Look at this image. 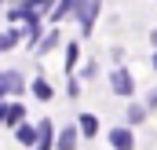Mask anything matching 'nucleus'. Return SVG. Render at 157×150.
<instances>
[{"mask_svg": "<svg viewBox=\"0 0 157 150\" xmlns=\"http://www.w3.org/2000/svg\"><path fill=\"white\" fill-rule=\"evenodd\" d=\"M99 7H102L99 0H77V7H73V11H77L80 30H84V33H91V26H95V15H99Z\"/></svg>", "mask_w": 157, "mask_h": 150, "instance_id": "f257e3e1", "label": "nucleus"}, {"mask_svg": "<svg viewBox=\"0 0 157 150\" xmlns=\"http://www.w3.org/2000/svg\"><path fill=\"white\" fill-rule=\"evenodd\" d=\"M22 88H26V81L15 73V70H4V73H0V99H4V95H18Z\"/></svg>", "mask_w": 157, "mask_h": 150, "instance_id": "f03ea898", "label": "nucleus"}, {"mask_svg": "<svg viewBox=\"0 0 157 150\" xmlns=\"http://www.w3.org/2000/svg\"><path fill=\"white\" fill-rule=\"evenodd\" d=\"M110 88H113L117 95H124V99H128V95L135 92V81L128 77V70H113V73H110Z\"/></svg>", "mask_w": 157, "mask_h": 150, "instance_id": "7ed1b4c3", "label": "nucleus"}, {"mask_svg": "<svg viewBox=\"0 0 157 150\" xmlns=\"http://www.w3.org/2000/svg\"><path fill=\"white\" fill-rule=\"evenodd\" d=\"M110 143H113L117 150H128L135 139H132V132H128V128H110Z\"/></svg>", "mask_w": 157, "mask_h": 150, "instance_id": "20e7f679", "label": "nucleus"}, {"mask_svg": "<svg viewBox=\"0 0 157 150\" xmlns=\"http://www.w3.org/2000/svg\"><path fill=\"white\" fill-rule=\"evenodd\" d=\"M15 136H18L22 147H33V143H37V128H33V124H22V121H18V124H15Z\"/></svg>", "mask_w": 157, "mask_h": 150, "instance_id": "39448f33", "label": "nucleus"}, {"mask_svg": "<svg viewBox=\"0 0 157 150\" xmlns=\"http://www.w3.org/2000/svg\"><path fill=\"white\" fill-rule=\"evenodd\" d=\"M55 147H59V150H73V147H77V128L70 124V128H66V132L55 139Z\"/></svg>", "mask_w": 157, "mask_h": 150, "instance_id": "423d86ee", "label": "nucleus"}, {"mask_svg": "<svg viewBox=\"0 0 157 150\" xmlns=\"http://www.w3.org/2000/svg\"><path fill=\"white\" fill-rule=\"evenodd\" d=\"M37 143L44 150L48 147H55V136H51V121H40V128H37Z\"/></svg>", "mask_w": 157, "mask_h": 150, "instance_id": "0eeeda50", "label": "nucleus"}, {"mask_svg": "<svg viewBox=\"0 0 157 150\" xmlns=\"http://www.w3.org/2000/svg\"><path fill=\"white\" fill-rule=\"evenodd\" d=\"M22 106H18V103H15V106H7V110H4V124H7V128H11V124H18V121H22Z\"/></svg>", "mask_w": 157, "mask_h": 150, "instance_id": "6e6552de", "label": "nucleus"}, {"mask_svg": "<svg viewBox=\"0 0 157 150\" xmlns=\"http://www.w3.org/2000/svg\"><path fill=\"white\" fill-rule=\"evenodd\" d=\"M80 132H84V136H99V121H95L91 113H84V117H80Z\"/></svg>", "mask_w": 157, "mask_h": 150, "instance_id": "1a4fd4ad", "label": "nucleus"}, {"mask_svg": "<svg viewBox=\"0 0 157 150\" xmlns=\"http://www.w3.org/2000/svg\"><path fill=\"white\" fill-rule=\"evenodd\" d=\"M73 7H77V0H59V7H55V15H51V18L59 22V18H66V15H70Z\"/></svg>", "mask_w": 157, "mask_h": 150, "instance_id": "9d476101", "label": "nucleus"}, {"mask_svg": "<svg viewBox=\"0 0 157 150\" xmlns=\"http://www.w3.org/2000/svg\"><path fill=\"white\" fill-rule=\"evenodd\" d=\"M33 95L37 99H51V84L48 81H33Z\"/></svg>", "mask_w": 157, "mask_h": 150, "instance_id": "9b49d317", "label": "nucleus"}, {"mask_svg": "<svg viewBox=\"0 0 157 150\" xmlns=\"http://www.w3.org/2000/svg\"><path fill=\"white\" fill-rule=\"evenodd\" d=\"M15 44H18V33L11 30V33H4V37H0V51H7V48H15Z\"/></svg>", "mask_w": 157, "mask_h": 150, "instance_id": "f8f14e48", "label": "nucleus"}, {"mask_svg": "<svg viewBox=\"0 0 157 150\" xmlns=\"http://www.w3.org/2000/svg\"><path fill=\"white\" fill-rule=\"evenodd\" d=\"M77 55H80V48H77V44H70V48H66V70H73Z\"/></svg>", "mask_w": 157, "mask_h": 150, "instance_id": "ddd939ff", "label": "nucleus"}, {"mask_svg": "<svg viewBox=\"0 0 157 150\" xmlns=\"http://www.w3.org/2000/svg\"><path fill=\"white\" fill-rule=\"evenodd\" d=\"M55 40H59V37H55V33H48V37H44V40H40V44H37V48H40V51H51V48H55Z\"/></svg>", "mask_w": 157, "mask_h": 150, "instance_id": "4468645a", "label": "nucleus"}, {"mask_svg": "<svg viewBox=\"0 0 157 150\" xmlns=\"http://www.w3.org/2000/svg\"><path fill=\"white\" fill-rule=\"evenodd\" d=\"M143 117H146L143 106H132V110H128V121H143Z\"/></svg>", "mask_w": 157, "mask_h": 150, "instance_id": "2eb2a0df", "label": "nucleus"}, {"mask_svg": "<svg viewBox=\"0 0 157 150\" xmlns=\"http://www.w3.org/2000/svg\"><path fill=\"white\" fill-rule=\"evenodd\" d=\"M146 103H150V106H157V88L150 92V95H146Z\"/></svg>", "mask_w": 157, "mask_h": 150, "instance_id": "dca6fc26", "label": "nucleus"}, {"mask_svg": "<svg viewBox=\"0 0 157 150\" xmlns=\"http://www.w3.org/2000/svg\"><path fill=\"white\" fill-rule=\"evenodd\" d=\"M154 66H157V51H154Z\"/></svg>", "mask_w": 157, "mask_h": 150, "instance_id": "f3484780", "label": "nucleus"}, {"mask_svg": "<svg viewBox=\"0 0 157 150\" xmlns=\"http://www.w3.org/2000/svg\"><path fill=\"white\" fill-rule=\"evenodd\" d=\"M154 44H157V33H154Z\"/></svg>", "mask_w": 157, "mask_h": 150, "instance_id": "a211bd4d", "label": "nucleus"}]
</instances>
